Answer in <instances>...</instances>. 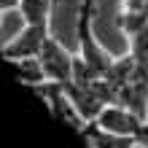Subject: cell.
I'll return each mask as SVG.
<instances>
[{"instance_id": "obj_1", "label": "cell", "mask_w": 148, "mask_h": 148, "mask_svg": "<svg viewBox=\"0 0 148 148\" xmlns=\"http://www.w3.org/2000/svg\"><path fill=\"white\" fill-rule=\"evenodd\" d=\"M102 129L119 135V137H127L132 140L135 145H143L148 148V116H140L137 110L121 105V102H110L100 110V116L94 119Z\"/></svg>"}, {"instance_id": "obj_2", "label": "cell", "mask_w": 148, "mask_h": 148, "mask_svg": "<svg viewBox=\"0 0 148 148\" xmlns=\"http://www.w3.org/2000/svg\"><path fill=\"white\" fill-rule=\"evenodd\" d=\"M92 19L94 16L92 14H84V11H78V22H75V35H78V57L86 62V67L97 75V78H105V73L110 70V65H113V57L110 51L100 43V38L94 35V30H92Z\"/></svg>"}, {"instance_id": "obj_3", "label": "cell", "mask_w": 148, "mask_h": 148, "mask_svg": "<svg viewBox=\"0 0 148 148\" xmlns=\"http://www.w3.org/2000/svg\"><path fill=\"white\" fill-rule=\"evenodd\" d=\"M38 94V97L49 105L51 110V116H54L57 121H62V124H67L73 129V132H81V127L86 124V121L81 119V113L75 110L73 105V100H70V94H67L65 89V84H57V81H46V84H40L32 89Z\"/></svg>"}, {"instance_id": "obj_4", "label": "cell", "mask_w": 148, "mask_h": 148, "mask_svg": "<svg viewBox=\"0 0 148 148\" xmlns=\"http://www.w3.org/2000/svg\"><path fill=\"white\" fill-rule=\"evenodd\" d=\"M40 65L46 70L49 81H57V84H67L73 78V70H75V54L70 49H65L54 35H49L40 46Z\"/></svg>"}, {"instance_id": "obj_5", "label": "cell", "mask_w": 148, "mask_h": 148, "mask_svg": "<svg viewBox=\"0 0 148 148\" xmlns=\"http://www.w3.org/2000/svg\"><path fill=\"white\" fill-rule=\"evenodd\" d=\"M49 35H51V30L24 22V27L16 32L11 40L0 43V51H3V57L8 59V62H14V59H22V57H38V54H40L43 40H46Z\"/></svg>"}, {"instance_id": "obj_6", "label": "cell", "mask_w": 148, "mask_h": 148, "mask_svg": "<svg viewBox=\"0 0 148 148\" xmlns=\"http://www.w3.org/2000/svg\"><path fill=\"white\" fill-rule=\"evenodd\" d=\"M116 102L137 110L140 116H148V59L145 62H135V67L129 73L127 84L121 86Z\"/></svg>"}, {"instance_id": "obj_7", "label": "cell", "mask_w": 148, "mask_h": 148, "mask_svg": "<svg viewBox=\"0 0 148 148\" xmlns=\"http://www.w3.org/2000/svg\"><path fill=\"white\" fill-rule=\"evenodd\" d=\"M145 22H148V0H121L119 3L116 24L124 35H129L132 30H137Z\"/></svg>"}, {"instance_id": "obj_8", "label": "cell", "mask_w": 148, "mask_h": 148, "mask_svg": "<svg viewBox=\"0 0 148 148\" xmlns=\"http://www.w3.org/2000/svg\"><path fill=\"white\" fill-rule=\"evenodd\" d=\"M11 67H14L16 78H19V81L27 86V89H35V86H40V84L49 81V75H46V70H43V65H40L38 57H22V59H14Z\"/></svg>"}, {"instance_id": "obj_9", "label": "cell", "mask_w": 148, "mask_h": 148, "mask_svg": "<svg viewBox=\"0 0 148 148\" xmlns=\"http://www.w3.org/2000/svg\"><path fill=\"white\" fill-rule=\"evenodd\" d=\"M51 11H54V0H19V14L27 24L51 30Z\"/></svg>"}, {"instance_id": "obj_10", "label": "cell", "mask_w": 148, "mask_h": 148, "mask_svg": "<svg viewBox=\"0 0 148 148\" xmlns=\"http://www.w3.org/2000/svg\"><path fill=\"white\" fill-rule=\"evenodd\" d=\"M124 38H127V51L132 54V59L135 62H145L148 59V22L140 24L137 30H132Z\"/></svg>"}, {"instance_id": "obj_11", "label": "cell", "mask_w": 148, "mask_h": 148, "mask_svg": "<svg viewBox=\"0 0 148 148\" xmlns=\"http://www.w3.org/2000/svg\"><path fill=\"white\" fill-rule=\"evenodd\" d=\"M78 11H84V14H97V0H81V8Z\"/></svg>"}, {"instance_id": "obj_12", "label": "cell", "mask_w": 148, "mask_h": 148, "mask_svg": "<svg viewBox=\"0 0 148 148\" xmlns=\"http://www.w3.org/2000/svg\"><path fill=\"white\" fill-rule=\"evenodd\" d=\"M0 3H3L8 11H11V8H19V0H0Z\"/></svg>"}, {"instance_id": "obj_13", "label": "cell", "mask_w": 148, "mask_h": 148, "mask_svg": "<svg viewBox=\"0 0 148 148\" xmlns=\"http://www.w3.org/2000/svg\"><path fill=\"white\" fill-rule=\"evenodd\" d=\"M5 14H8V8H5L3 3H0V24H3V16H5Z\"/></svg>"}]
</instances>
